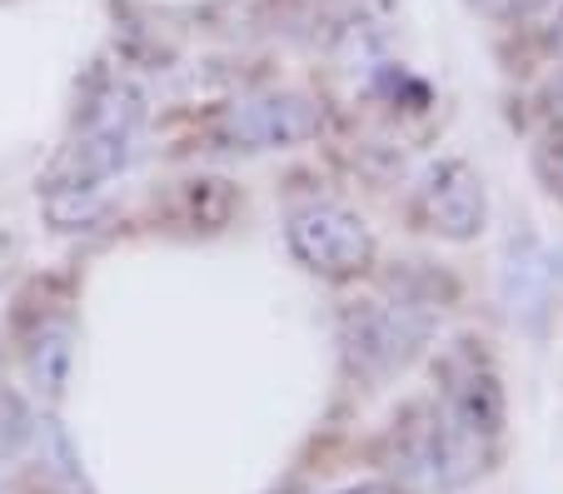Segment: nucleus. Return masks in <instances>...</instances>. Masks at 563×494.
<instances>
[{
  "label": "nucleus",
  "mask_w": 563,
  "mask_h": 494,
  "mask_svg": "<svg viewBox=\"0 0 563 494\" xmlns=\"http://www.w3.org/2000/svg\"><path fill=\"white\" fill-rule=\"evenodd\" d=\"M289 250L305 270L324 279H354L374 265V235L354 210L340 205H305L289 216Z\"/></svg>",
  "instance_id": "1"
},
{
  "label": "nucleus",
  "mask_w": 563,
  "mask_h": 494,
  "mask_svg": "<svg viewBox=\"0 0 563 494\" xmlns=\"http://www.w3.org/2000/svg\"><path fill=\"white\" fill-rule=\"evenodd\" d=\"M559 290H563V260L533 230L514 235L504 245V265H499V295L509 305L514 325L529 334H543L553 320V305H559Z\"/></svg>",
  "instance_id": "2"
},
{
  "label": "nucleus",
  "mask_w": 563,
  "mask_h": 494,
  "mask_svg": "<svg viewBox=\"0 0 563 494\" xmlns=\"http://www.w3.org/2000/svg\"><path fill=\"white\" fill-rule=\"evenodd\" d=\"M324 116L309 96H250L240 106H230L224 116V135L245 151H289V145H305L319 135Z\"/></svg>",
  "instance_id": "3"
},
{
  "label": "nucleus",
  "mask_w": 563,
  "mask_h": 494,
  "mask_svg": "<svg viewBox=\"0 0 563 494\" xmlns=\"http://www.w3.org/2000/svg\"><path fill=\"white\" fill-rule=\"evenodd\" d=\"M419 216L444 240H474L478 230H484V216H489L478 175L468 171L464 161L434 165V171L424 175V185H419Z\"/></svg>",
  "instance_id": "4"
},
{
  "label": "nucleus",
  "mask_w": 563,
  "mask_h": 494,
  "mask_svg": "<svg viewBox=\"0 0 563 494\" xmlns=\"http://www.w3.org/2000/svg\"><path fill=\"white\" fill-rule=\"evenodd\" d=\"M429 330H434V315L415 300L399 305H374L354 320V355L369 370H399L424 350Z\"/></svg>",
  "instance_id": "5"
},
{
  "label": "nucleus",
  "mask_w": 563,
  "mask_h": 494,
  "mask_svg": "<svg viewBox=\"0 0 563 494\" xmlns=\"http://www.w3.org/2000/svg\"><path fill=\"white\" fill-rule=\"evenodd\" d=\"M444 415L454 419L459 430L494 440L504 430V389L494 380V370H449V389H444Z\"/></svg>",
  "instance_id": "6"
},
{
  "label": "nucleus",
  "mask_w": 563,
  "mask_h": 494,
  "mask_svg": "<svg viewBox=\"0 0 563 494\" xmlns=\"http://www.w3.org/2000/svg\"><path fill=\"white\" fill-rule=\"evenodd\" d=\"M70 365H75V344H70V330H65V325H51V330L35 334V344H31V380L51 399L65 395V385H70Z\"/></svg>",
  "instance_id": "7"
},
{
  "label": "nucleus",
  "mask_w": 563,
  "mask_h": 494,
  "mask_svg": "<svg viewBox=\"0 0 563 494\" xmlns=\"http://www.w3.org/2000/svg\"><path fill=\"white\" fill-rule=\"evenodd\" d=\"M468 6L484 11V15H494V21H523V15L543 11L549 0H468Z\"/></svg>",
  "instance_id": "8"
},
{
  "label": "nucleus",
  "mask_w": 563,
  "mask_h": 494,
  "mask_svg": "<svg viewBox=\"0 0 563 494\" xmlns=\"http://www.w3.org/2000/svg\"><path fill=\"white\" fill-rule=\"evenodd\" d=\"M340 494H394V490H384V484H354V490H340Z\"/></svg>",
  "instance_id": "9"
},
{
  "label": "nucleus",
  "mask_w": 563,
  "mask_h": 494,
  "mask_svg": "<svg viewBox=\"0 0 563 494\" xmlns=\"http://www.w3.org/2000/svg\"><path fill=\"white\" fill-rule=\"evenodd\" d=\"M553 45H559V55H563V11H559V25H553Z\"/></svg>",
  "instance_id": "10"
}]
</instances>
